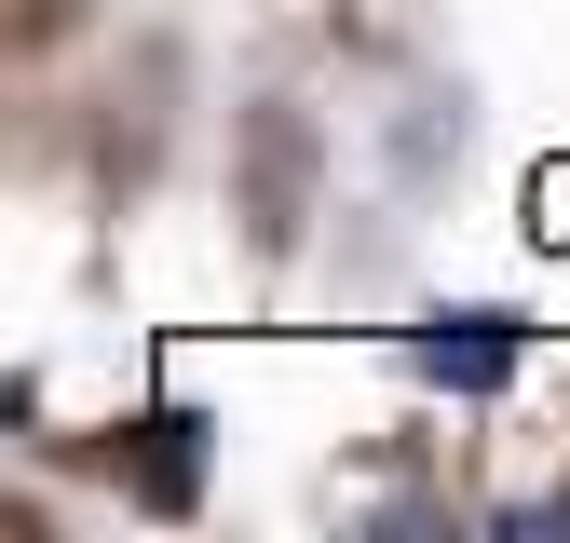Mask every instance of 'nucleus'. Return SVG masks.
<instances>
[{
    "label": "nucleus",
    "mask_w": 570,
    "mask_h": 543,
    "mask_svg": "<svg viewBox=\"0 0 570 543\" xmlns=\"http://www.w3.org/2000/svg\"><path fill=\"white\" fill-rule=\"evenodd\" d=\"M421 367H435L449 394H503V381H517V313H449V326H421Z\"/></svg>",
    "instance_id": "nucleus-1"
}]
</instances>
